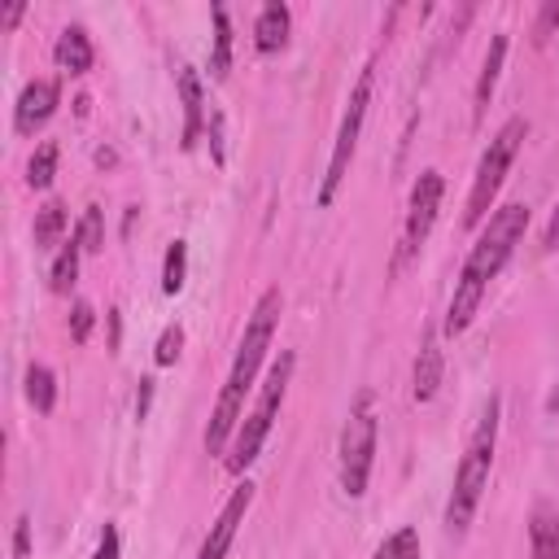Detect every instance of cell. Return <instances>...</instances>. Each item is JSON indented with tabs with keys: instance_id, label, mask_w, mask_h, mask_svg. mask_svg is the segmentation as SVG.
I'll return each instance as SVG.
<instances>
[{
	"instance_id": "obj_1",
	"label": "cell",
	"mask_w": 559,
	"mask_h": 559,
	"mask_svg": "<svg viewBox=\"0 0 559 559\" xmlns=\"http://www.w3.org/2000/svg\"><path fill=\"white\" fill-rule=\"evenodd\" d=\"M524 227H528V205L511 201V205H498L485 223V231L476 236V245L467 249L463 258V271L454 280V293H450V306H445V336H459L467 332V323L476 319L489 284L498 280V271L511 262L515 245L524 240Z\"/></svg>"
},
{
	"instance_id": "obj_2",
	"label": "cell",
	"mask_w": 559,
	"mask_h": 559,
	"mask_svg": "<svg viewBox=\"0 0 559 559\" xmlns=\"http://www.w3.org/2000/svg\"><path fill=\"white\" fill-rule=\"evenodd\" d=\"M280 310H284L280 288H266V293L258 297L249 323H245L236 362H231L227 384H223V393H218V406H214V415H210V424H205V450H210V454H227L231 432H236V424L245 419V397H249V389H253V380H258V367H262V358H266V349H271Z\"/></svg>"
},
{
	"instance_id": "obj_3",
	"label": "cell",
	"mask_w": 559,
	"mask_h": 559,
	"mask_svg": "<svg viewBox=\"0 0 559 559\" xmlns=\"http://www.w3.org/2000/svg\"><path fill=\"white\" fill-rule=\"evenodd\" d=\"M493 445H498V397L485 402V411H480V419L463 445V459L454 467V485H450V502H445V528L450 533H467V524L485 498V485H489Z\"/></svg>"
},
{
	"instance_id": "obj_4",
	"label": "cell",
	"mask_w": 559,
	"mask_h": 559,
	"mask_svg": "<svg viewBox=\"0 0 559 559\" xmlns=\"http://www.w3.org/2000/svg\"><path fill=\"white\" fill-rule=\"evenodd\" d=\"M293 367H297V358H293L288 349L271 362V371H266V380H262V389H258L253 411L245 415V424L236 428V437H231V445H227V472H245V467L262 454V445H266V437H271V428H275V415H280V406H284Z\"/></svg>"
},
{
	"instance_id": "obj_5",
	"label": "cell",
	"mask_w": 559,
	"mask_h": 559,
	"mask_svg": "<svg viewBox=\"0 0 559 559\" xmlns=\"http://www.w3.org/2000/svg\"><path fill=\"white\" fill-rule=\"evenodd\" d=\"M524 135H528V122H524L520 114L507 118V122L493 131V140L485 144V153H480V162H476V179H472V192H467L463 227H480V223H485V214L493 210V201H498V192H502V183H507V170H511V162H515Z\"/></svg>"
},
{
	"instance_id": "obj_6",
	"label": "cell",
	"mask_w": 559,
	"mask_h": 559,
	"mask_svg": "<svg viewBox=\"0 0 559 559\" xmlns=\"http://www.w3.org/2000/svg\"><path fill=\"white\" fill-rule=\"evenodd\" d=\"M376 411H371V393H358V402L345 415L341 428V489L345 498H362L367 480H371V463H376Z\"/></svg>"
},
{
	"instance_id": "obj_7",
	"label": "cell",
	"mask_w": 559,
	"mask_h": 559,
	"mask_svg": "<svg viewBox=\"0 0 559 559\" xmlns=\"http://www.w3.org/2000/svg\"><path fill=\"white\" fill-rule=\"evenodd\" d=\"M371 66L358 74L354 92H349V105L341 114V131H336V144H332V157H328V170H323V183H319V205H332L345 175H349V162H354V148H358V135H362V118H367V105H371Z\"/></svg>"
},
{
	"instance_id": "obj_8",
	"label": "cell",
	"mask_w": 559,
	"mask_h": 559,
	"mask_svg": "<svg viewBox=\"0 0 559 559\" xmlns=\"http://www.w3.org/2000/svg\"><path fill=\"white\" fill-rule=\"evenodd\" d=\"M441 192H445V179L441 170H419V179L411 183V201H406V223H402V245H397V262L415 258L437 223V210H441Z\"/></svg>"
},
{
	"instance_id": "obj_9",
	"label": "cell",
	"mask_w": 559,
	"mask_h": 559,
	"mask_svg": "<svg viewBox=\"0 0 559 559\" xmlns=\"http://www.w3.org/2000/svg\"><path fill=\"white\" fill-rule=\"evenodd\" d=\"M249 502H253V480H245V485H236V489H231V498L223 502L218 520L210 524V533H205V542H201L197 559H227V550H231V542H236V528L245 524Z\"/></svg>"
},
{
	"instance_id": "obj_10",
	"label": "cell",
	"mask_w": 559,
	"mask_h": 559,
	"mask_svg": "<svg viewBox=\"0 0 559 559\" xmlns=\"http://www.w3.org/2000/svg\"><path fill=\"white\" fill-rule=\"evenodd\" d=\"M57 100H61V87L57 79H35L22 87L17 105H13V131L17 135H35L52 114H57Z\"/></svg>"
},
{
	"instance_id": "obj_11",
	"label": "cell",
	"mask_w": 559,
	"mask_h": 559,
	"mask_svg": "<svg viewBox=\"0 0 559 559\" xmlns=\"http://www.w3.org/2000/svg\"><path fill=\"white\" fill-rule=\"evenodd\" d=\"M175 87H179V105H183V135H179V144L192 148V144L201 140V127L210 122L205 87H201V79H197L192 66H179V70H175Z\"/></svg>"
},
{
	"instance_id": "obj_12",
	"label": "cell",
	"mask_w": 559,
	"mask_h": 559,
	"mask_svg": "<svg viewBox=\"0 0 559 559\" xmlns=\"http://www.w3.org/2000/svg\"><path fill=\"white\" fill-rule=\"evenodd\" d=\"M441 336L428 328L424 336H419V354H415V384H411V393H415V402H432L437 397V389H441Z\"/></svg>"
},
{
	"instance_id": "obj_13",
	"label": "cell",
	"mask_w": 559,
	"mask_h": 559,
	"mask_svg": "<svg viewBox=\"0 0 559 559\" xmlns=\"http://www.w3.org/2000/svg\"><path fill=\"white\" fill-rule=\"evenodd\" d=\"M288 31H293L288 4H280V0L262 4L258 22H253V48H258V52H280V48L288 44Z\"/></svg>"
},
{
	"instance_id": "obj_14",
	"label": "cell",
	"mask_w": 559,
	"mask_h": 559,
	"mask_svg": "<svg viewBox=\"0 0 559 559\" xmlns=\"http://www.w3.org/2000/svg\"><path fill=\"white\" fill-rule=\"evenodd\" d=\"M502 61H507V35H493L489 39V52H485V61H480V79H476V92H472V118L480 122L485 118V109H489V100H493V87H498V74H502Z\"/></svg>"
},
{
	"instance_id": "obj_15",
	"label": "cell",
	"mask_w": 559,
	"mask_h": 559,
	"mask_svg": "<svg viewBox=\"0 0 559 559\" xmlns=\"http://www.w3.org/2000/svg\"><path fill=\"white\" fill-rule=\"evenodd\" d=\"M528 546L533 559H559V507L537 502L528 515Z\"/></svg>"
},
{
	"instance_id": "obj_16",
	"label": "cell",
	"mask_w": 559,
	"mask_h": 559,
	"mask_svg": "<svg viewBox=\"0 0 559 559\" xmlns=\"http://www.w3.org/2000/svg\"><path fill=\"white\" fill-rule=\"evenodd\" d=\"M52 57H57L61 70H70V74H87V70H92V39H87V31H83V26H66V31L57 35Z\"/></svg>"
},
{
	"instance_id": "obj_17",
	"label": "cell",
	"mask_w": 559,
	"mask_h": 559,
	"mask_svg": "<svg viewBox=\"0 0 559 559\" xmlns=\"http://www.w3.org/2000/svg\"><path fill=\"white\" fill-rule=\"evenodd\" d=\"M66 227H70L66 205H61V201H44V205L35 210V249H57V245H66Z\"/></svg>"
},
{
	"instance_id": "obj_18",
	"label": "cell",
	"mask_w": 559,
	"mask_h": 559,
	"mask_svg": "<svg viewBox=\"0 0 559 559\" xmlns=\"http://www.w3.org/2000/svg\"><path fill=\"white\" fill-rule=\"evenodd\" d=\"M26 402L39 415H48L57 406V376H52V367H44V362H31L26 367Z\"/></svg>"
},
{
	"instance_id": "obj_19",
	"label": "cell",
	"mask_w": 559,
	"mask_h": 559,
	"mask_svg": "<svg viewBox=\"0 0 559 559\" xmlns=\"http://www.w3.org/2000/svg\"><path fill=\"white\" fill-rule=\"evenodd\" d=\"M79 258H83V245L70 236V240L57 249V258H52V271H48V284H52V293H70V288H74V280H79Z\"/></svg>"
},
{
	"instance_id": "obj_20",
	"label": "cell",
	"mask_w": 559,
	"mask_h": 559,
	"mask_svg": "<svg viewBox=\"0 0 559 559\" xmlns=\"http://www.w3.org/2000/svg\"><path fill=\"white\" fill-rule=\"evenodd\" d=\"M231 70V17L223 4H214V52H210V74L227 79Z\"/></svg>"
},
{
	"instance_id": "obj_21",
	"label": "cell",
	"mask_w": 559,
	"mask_h": 559,
	"mask_svg": "<svg viewBox=\"0 0 559 559\" xmlns=\"http://www.w3.org/2000/svg\"><path fill=\"white\" fill-rule=\"evenodd\" d=\"M188 280V245L183 240H170L166 245V258H162V293L175 297Z\"/></svg>"
},
{
	"instance_id": "obj_22",
	"label": "cell",
	"mask_w": 559,
	"mask_h": 559,
	"mask_svg": "<svg viewBox=\"0 0 559 559\" xmlns=\"http://www.w3.org/2000/svg\"><path fill=\"white\" fill-rule=\"evenodd\" d=\"M371 559H424V546H419V533L406 524V528H397V533H389L380 546H376V555Z\"/></svg>"
},
{
	"instance_id": "obj_23",
	"label": "cell",
	"mask_w": 559,
	"mask_h": 559,
	"mask_svg": "<svg viewBox=\"0 0 559 559\" xmlns=\"http://www.w3.org/2000/svg\"><path fill=\"white\" fill-rule=\"evenodd\" d=\"M52 175H57V144H39L31 153V162H26V183L39 192V188L52 183Z\"/></svg>"
},
{
	"instance_id": "obj_24",
	"label": "cell",
	"mask_w": 559,
	"mask_h": 559,
	"mask_svg": "<svg viewBox=\"0 0 559 559\" xmlns=\"http://www.w3.org/2000/svg\"><path fill=\"white\" fill-rule=\"evenodd\" d=\"M74 240L83 245V253H100V249H105V218H100V205H87V210H83Z\"/></svg>"
},
{
	"instance_id": "obj_25",
	"label": "cell",
	"mask_w": 559,
	"mask_h": 559,
	"mask_svg": "<svg viewBox=\"0 0 559 559\" xmlns=\"http://www.w3.org/2000/svg\"><path fill=\"white\" fill-rule=\"evenodd\" d=\"M179 349H183V328H179V323H170V328H162V336H157L153 362H157V367H170V362L179 358Z\"/></svg>"
},
{
	"instance_id": "obj_26",
	"label": "cell",
	"mask_w": 559,
	"mask_h": 559,
	"mask_svg": "<svg viewBox=\"0 0 559 559\" xmlns=\"http://www.w3.org/2000/svg\"><path fill=\"white\" fill-rule=\"evenodd\" d=\"M87 332H92V306L87 301H74V310H70V336L74 341H87Z\"/></svg>"
},
{
	"instance_id": "obj_27",
	"label": "cell",
	"mask_w": 559,
	"mask_h": 559,
	"mask_svg": "<svg viewBox=\"0 0 559 559\" xmlns=\"http://www.w3.org/2000/svg\"><path fill=\"white\" fill-rule=\"evenodd\" d=\"M118 550H122V537H118L114 524H105V528H100V542H96V550H92V559H118Z\"/></svg>"
},
{
	"instance_id": "obj_28",
	"label": "cell",
	"mask_w": 559,
	"mask_h": 559,
	"mask_svg": "<svg viewBox=\"0 0 559 559\" xmlns=\"http://www.w3.org/2000/svg\"><path fill=\"white\" fill-rule=\"evenodd\" d=\"M13 555L17 559L31 555V515H17V524H13Z\"/></svg>"
},
{
	"instance_id": "obj_29",
	"label": "cell",
	"mask_w": 559,
	"mask_h": 559,
	"mask_svg": "<svg viewBox=\"0 0 559 559\" xmlns=\"http://www.w3.org/2000/svg\"><path fill=\"white\" fill-rule=\"evenodd\" d=\"M555 26H559V4H546V9H542V17H537V44H542Z\"/></svg>"
},
{
	"instance_id": "obj_30",
	"label": "cell",
	"mask_w": 559,
	"mask_h": 559,
	"mask_svg": "<svg viewBox=\"0 0 559 559\" xmlns=\"http://www.w3.org/2000/svg\"><path fill=\"white\" fill-rule=\"evenodd\" d=\"M542 249H546V253H559V205H555V214H550V223H546V231H542Z\"/></svg>"
},
{
	"instance_id": "obj_31",
	"label": "cell",
	"mask_w": 559,
	"mask_h": 559,
	"mask_svg": "<svg viewBox=\"0 0 559 559\" xmlns=\"http://www.w3.org/2000/svg\"><path fill=\"white\" fill-rule=\"evenodd\" d=\"M148 406H153V380H140V397H135V415L144 419V415H148Z\"/></svg>"
},
{
	"instance_id": "obj_32",
	"label": "cell",
	"mask_w": 559,
	"mask_h": 559,
	"mask_svg": "<svg viewBox=\"0 0 559 559\" xmlns=\"http://www.w3.org/2000/svg\"><path fill=\"white\" fill-rule=\"evenodd\" d=\"M22 13H26V4H9V9H4V26H17Z\"/></svg>"
}]
</instances>
